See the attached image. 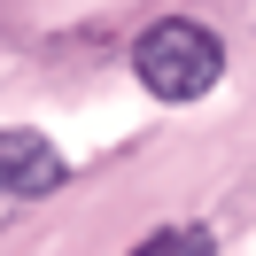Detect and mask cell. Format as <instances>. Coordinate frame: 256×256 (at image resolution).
<instances>
[{
    "label": "cell",
    "instance_id": "cell-1",
    "mask_svg": "<svg viewBox=\"0 0 256 256\" xmlns=\"http://www.w3.org/2000/svg\"><path fill=\"white\" fill-rule=\"evenodd\" d=\"M132 78L156 101H171V109L178 101H202L225 78V39L210 24H194V16H163V24H148L132 39Z\"/></svg>",
    "mask_w": 256,
    "mask_h": 256
},
{
    "label": "cell",
    "instance_id": "cell-2",
    "mask_svg": "<svg viewBox=\"0 0 256 256\" xmlns=\"http://www.w3.org/2000/svg\"><path fill=\"white\" fill-rule=\"evenodd\" d=\"M62 178H70V163L54 156L47 132H24V124L0 132V218L24 210V202H39V194H54Z\"/></svg>",
    "mask_w": 256,
    "mask_h": 256
},
{
    "label": "cell",
    "instance_id": "cell-3",
    "mask_svg": "<svg viewBox=\"0 0 256 256\" xmlns=\"http://www.w3.org/2000/svg\"><path fill=\"white\" fill-rule=\"evenodd\" d=\"M171 256H210V233H178V248Z\"/></svg>",
    "mask_w": 256,
    "mask_h": 256
}]
</instances>
